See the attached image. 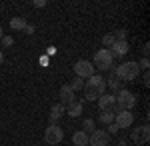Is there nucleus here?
<instances>
[{"label":"nucleus","mask_w":150,"mask_h":146,"mask_svg":"<svg viewBox=\"0 0 150 146\" xmlns=\"http://www.w3.org/2000/svg\"><path fill=\"white\" fill-rule=\"evenodd\" d=\"M116 98V106L112 108V112H120V110H130L132 112V108L136 106V96L130 92V90L126 88H122V90H118V94L114 96Z\"/></svg>","instance_id":"obj_1"},{"label":"nucleus","mask_w":150,"mask_h":146,"mask_svg":"<svg viewBox=\"0 0 150 146\" xmlns=\"http://www.w3.org/2000/svg\"><path fill=\"white\" fill-rule=\"evenodd\" d=\"M140 74V66L138 62H132V60H128V62H122L120 66H116V76L122 80V82H128V80H136Z\"/></svg>","instance_id":"obj_2"},{"label":"nucleus","mask_w":150,"mask_h":146,"mask_svg":"<svg viewBox=\"0 0 150 146\" xmlns=\"http://www.w3.org/2000/svg\"><path fill=\"white\" fill-rule=\"evenodd\" d=\"M92 64H94V68H98V70L106 72V70H110V68H112V64H114V58H112V54H110V50L102 48V50H98V52L94 54Z\"/></svg>","instance_id":"obj_3"},{"label":"nucleus","mask_w":150,"mask_h":146,"mask_svg":"<svg viewBox=\"0 0 150 146\" xmlns=\"http://www.w3.org/2000/svg\"><path fill=\"white\" fill-rule=\"evenodd\" d=\"M74 74H76L78 78L86 80V78H90V76L96 74V68H94V64L90 60H78V62L74 64Z\"/></svg>","instance_id":"obj_4"},{"label":"nucleus","mask_w":150,"mask_h":146,"mask_svg":"<svg viewBox=\"0 0 150 146\" xmlns=\"http://www.w3.org/2000/svg\"><path fill=\"white\" fill-rule=\"evenodd\" d=\"M84 88L96 92L98 96H100V94H106V80H104L100 74H94V76L84 80Z\"/></svg>","instance_id":"obj_5"},{"label":"nucleus","mask_w":150,"mask_h":146,"mask_svg":"<svg viewBox=\"0 0 150 146\" xmlns=\"http://www.w3.org/2000/svg\"><path fill=\"white\" fill-rule=\"evenodd\" d=\"M62 138H64V132H62V128H60L58 124H50L46 128V132H44L46 144H60Z\"/></svg>","instance_id":"obj_6"},{"label":"nucleus","mask_w":150,"mask_h":146,"mask_svg":"<svg viewBox=\"0 0 150 146\" xmlns=\"http://www.w3.org/2000/svg\"><path fill=\"white\" fill-rule=\"evenodd\" d=\"M132 122H134V114L130 110H120L114 114V124L118 128H130Z\"/></svg>","instance_id":"obj_7"},{"label":"nucleus","mask_w":150,"mask_h":146,"mask_svg":"<svg viewBox=\"0 0 150 146\" xmlns=\"http://www.w3.org/2000/svg\"><path fill=\"white\" fill-rule=\"evenodd\" d=\"M130 138H132V142H134V144H146V142L150 140V128H148V124L134 128Z\"/></svg>","instance_id":"obj_8"},{"label":"nucleus","mask_w":150,"mask_h":146,"mask_svg":"<svg viewBox=\"0 0 150 146\" xmlns=\"http://www.w3.org/2000/svg\"><path fill=\"white\" fill-rule=\"evenodd\" d=\"M110 134L106 130H94L88 134V146H106Z\"/></svg>","instance_id":"obj_9"},{"label":"nucleus","mask_w":150,"mask_h":146,"mask_svg":"<svg viewBox=\"0 0 150 146\" xmlns=\"http://www.w3.org/2000/svg\"><path fill=\"white\" fill-rule=\"evenodd\" d=\"M110 54H112V58H122L128 54V42L126 40H114V44L110 46Z\"/></svg>","instance_id":"obj_10"},{"label":"nucleus","mask_w":150,"mask_h":146,"mask_svg":"<svg viewBox=\"0 0 150 146\" xmlns=\"http://www.w3.org/2000/svg\"><path fill=\"white\" fill-rule=\"evenodd\" d=\"M58 96H60V104H70L72 100H76V92L70 88V84H64V86H60L58 90Z\"/></svg>","instance_id":"obj_11"},{"label":"nucleus","mask_w":150,"mask_h":146,"mask_svg":"<svg viewBox=\"0 0 150 146\" xmlns=\"http://www.w3.org/2000/svg\"><path fill=\"white\" fill-rule=\"evenodd\" d=\"M114 106H116L114 94H100V96H98V108H100V112H104V110H112Z\"/></svg>","instance_id":"obj_12"},{"label":"nucleus","mask_w":150,"mask_h":146,"mask_svg":"<svg viewBox=\"0 0 150 146\" xmlns=\"http://www.w3.org/2000/svg\"><path fill=\"white\" fill-rule=\"evenodd\" d=\"M82 110H84V106H82L80 100H72L70 104H66V106H64V112L68 114L70 118H78V116L82 114Z\"/></svg>","instance_id":"obj_13"},{"label":"nucleus","mask_w":150,"mask_h":146,"mask_svg":"<svg viewBox=\"0 0 150 146\" xmlns=\"http://www.w3.org/2000/svg\"><path fill=\"white\" fill-rule=\"evenodd\" d=\"M110 70H112V74H110V78H108V82H106V86L112 88V90H122L124 86H122V80L116 76V66H114V64H112Z\"/></svg>","instance_id":"obj_14"},{"label":"nucleus","mask_w":150,"mask_h":146,"mask_svg":"<svg viewBox=\"0 0 150 146\" xmlns=\"http://www.w3.org/2000/svg\"><path fill=\"white\" fill-rule=\"evenodd\" d=\"M64 104H52V108H50V122L56 124L62 116H64Z\"/></svg>","instance_id":"obj_15"},{"label":"nucleus","mask_w":150,"mask_h":146,"mask_svg":"<svg viewBox=\"0 0 150 146\" xmlns=\"http://www.w3.org/2000/svg\"><path fill=\"white\" fill-rule=\"evenodd\" d=\"M72 144L74 146H88V134L82 132V130L74 132V134H72Z\"/></svg>","instance_id":"obj_16"},{"label":"nucleus","mask_w":150,"mask_h":146,"mask_svg":"<svg viewBox=\"0 0 150 146\" xmlns=\"http://www.w3.org/2000/svg\"><path fill=\"white\" fill-rule=\"evenodd\" d=\"M26 28V20L20 18V16H14L10 18V30H24Z\"/></svg>","instance_id":"obj_17"},{"label":"nucleus","mask_w":150,"mask_h":146,"mask_svg":"<svg viewBox=\"0 0 150 146\" xmlns=\"http://www.w3.org/2000/svg\"><path fill=\"white\" fill-rule=\"evenodd\" d=\"M96 130V122H94L92 118H86V120H82V132H86V134H90Z\"/></svg>","instance_id":"obj_18"},{"label":"nucleus","mask_w":150,"mask_h":146,"mask_svg":"<svg viewBox=\"0 0 150 146\" xmlns=\"http://www.w3.org/2000/svg\"><path fill=\"white\" fill-rule=\"evenodd\" d=\"M100 122H104L106 126L112 124L114 122V112H112V110H104V112H100Z\"/></svg>","instance_id":"obj_19"},{"label":"nucleus","mask_w":150,"mask_h":146,"mask_svg":"<svg viewBox=\"0 0 150 146\" xmlns=\"http://www.w3.org/2000/svg\"><path fill=\"white\" fill-rule=\"evenodd\" d=\"M114 34H104L102 36V48H106V50H110V46L114 44Z\"/></svg>","instance_id":"obj_20"},{"label":"nucleus","mask_w":150,"mask_h":146,"mask_svg":"<svg viewBox=\"0 0 150 146\" xmlns=\"http://www.w3.org/2000/svg\"><path fill=\"white\" fill-rule=\"evenodd\" d=\"M70 88L74 90V92H76V90H84V80L78 78V76H74L72 82H70Z\"/></svg>","instance_id":"obj_21"},{"label":"nucleus","mask_w":150,"mask_h":146,"mask_svg":"<svg viewBox=\"0 0 150 146\" xmlns=\"http://www.w3.org/2000/svg\"><path fill=\"white\" fill-rule=\"evenodd\" d=\"M0 42H2L4 48H10V46L14 44V38H12V36H2V40H0Z\"/></svg>","instance_id":"obj_22"},{"label":"nucleus","mask_w":150,"mask_h":146,"mask_svg":"<svg viewBox=\"0 0 150 146\" xmlns=\"http://www.w3.org/2000/svg\"><path fill=\"white\" fill-rule=\"evenodd\" d=\"M138 66H140V68H144V72H146V70H148V66H150V60H148V58H142Z\"/></svg>","instance_id":"obj_23"},{"label":"nucleus","mask_w":150,"mask_h":146,"mask_svg":"<svg viewBox=\"0 0 150 146\" xmlns=\"http://www.w3.org/2000/svg\"><path fill=\"white\" fill-rule=\"evenodd\" d=\"M118 130H120V128L112 122V124H108V130H106V132H108V134H114V132H118Z\"/></svg>","instance_id":"obj_24"},{"label":"nucleus","mask_w":150,"mask_h":146,"mask_svg":"<svg viewBox=\"0 0 150 146\" xmlns=\"http://www.w3.org/2000/svg\"><path fill=\"white\" fill-rule=\"evenodd\" d=\"M34 6L36 8H44L46 6V0H34Z\"/></svg>","instance_id":"obj_25"},{"label":"nucleus","mask_w":150,"mask_h":146,"mask_svg":"<svg viewBox=\"0 0 150 146\" xmlns=\"http://www.w3.org/2000/svg\"><path fill=\"white\" fill-rule=\"evenodd\" d=\"M142 78H144V86H148V84H150V74H148V70L144 72V76H142Z\"/></svg>","instance_id":"obj_26"},{"label":"nucleus","mask_w":150,"mask_h":146,"mask_svg":"<svg viewBox=\"0 0 150 146\" xmlns=\"http://www.w3.org/2000/svg\"><path fill=\"white\" fill-rule=\"evenodd\" d=\"M24 30H26V34H34V26H32V24H26Z\"/></svg>","instance_id":"obj_27"},{"label":"nucleus","mask_w":150,"mask_h":146,"mask_svg":"<svg viewBox=\"0 0 150 146\" xmlns=\"http://www.w3.org/2000/svg\"><path fill=\"white\" fill-rule=\"evenodd\" d=\"M116 146H128V144H126V142H124V140H120V142H118V144H116Z\"/></svg>","instance_id":"obj_28"},{"label":"nucleus","mask_w":150,"mask_h":146,"mask_svg":"<svg viewBox=\"0 0 150 146\" xmlns=\"http://www.w3.org/2000/svg\"><path fill=\"white\" fill-rule=\"evenodd\" d=\"M2 60H4V56H2V50H0V64H2Z\"/></svg>","instance_id":"obj_29"},{"label":"nucleus","mask_w":150,"mask_h":146,"mask_svg":"<svg viewBox=\"0 0 150 146\" xmlns=\"http://www.w3.org/2000/svg\"><path fill=\"white\" fill-rule=\"evenodd\" d=\"M2 36H4V32H2V26H0V40H2Z\"/></svg>","instance_id":"obj_30"}]
</instances>
